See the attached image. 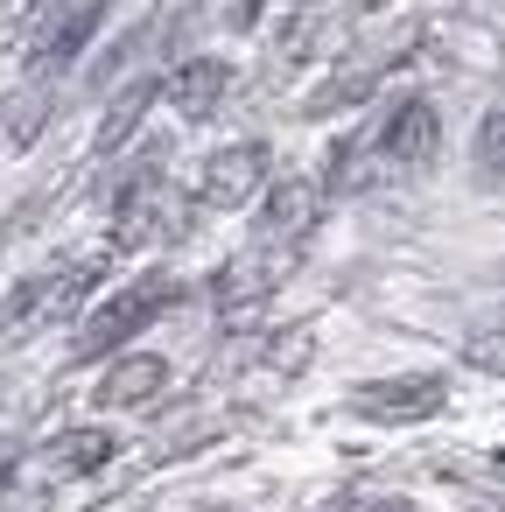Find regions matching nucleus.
I'll return each mask as SVG.
<instances>
[{"mask_svg":"<svg viewBox=\"0 0 505 512\" xmlns=\"http://www.w3.org/2000/svg\"><path fill=\"white\" fill-rule=\"evenodd\" d=\"M50 470L57 477H99L113 456H120V435L113 428H64V435H50Z\"/></svg>","mask_w":505,"mask_h":512,"instance_id":"1a4fd4ad","label":"nucleus"},{"mask_svg":"<svg viewBox=\"0 0 505 512\" xmlns=\"http://www.w3.org/2000/svg\"><path fill=\"white\" fill-rule=\"evenodd\" d=\"M197 512H225V505H197Z\"/></svg>","mask_w":505,"mask_h":512,"instance_id":"dca6fc26","label":"nucleus"},{"mask_svg":"<svg viewBox=\"0 0 505 512\" xmlns=\"http://www.w3.org/2000/svg\"><path fill=\"white\" fill-rule=\"evenodd\" d=\"M253 204H260V225H253L260 239H302V232L316 225V190H309L302 176H288V183H267Z\"/></svg>","mask_w":505,"mask_h":512,"instance_id":"6e6552de","label":"nucleus"},{"mask_svg":"<svg viewBox=\"0 0 505 512\" xmlns=\"http://www.w3.org/2000/svg\"><path fill=\"white\" fill-rule=\"evenodd\" d=\"M155 78H127V92L106 106V120H99V134H92V148L99 155H113V148H127L134 134H141V120H148V106H155Z\"/></svg>","mask_w":505,"mask_h":512,"instance_id":"9d476101","label":"nucleus"},{"mask_svg":"<svg viewBox=\"0 0 505 512\" xmlns=\"http://www.w3.org/2000/svg\"><path fill=\"white\" fill-rule=\"evenodd\" d=\"M337 512H344V505H337ZM351 512H407V505H393V498H386V505H351Z\"/></svg>","mask_w":505,"mask_h":512,"instance_id":"2eb2a0df","label":"nucleus"},{"mask_svg":"<svg viewBox=\"0 0 505 512\" xmlns=\"http://www.w3.org/2000/svg\"><path fill=\"white\" fill-rule=\"evenodd\" d=\"M267 169H274L267 141H232V148H211V155H204V169H197V197H204L211 211H246V204L267 190Z\"/></svg>","mask_w":505,"mask_h":512,"instance_id":"20e7f679","label":"nucleus"},{"mask_svg":"<svg viewBox=\"0 0 505 512\" xmlns=\"http://www.w3.org/2000/svg\"><path fill=\"white\" fill-rule=\"evenodd\" d=\"M232 99V64L225 57H190L169 78V106L176 120H218V106Z\"/></svg>","mask_w":505,"mask_h":512,"instance_id":"0eeeda50","label":"nucleus"},{"mask_svg":"<svg viewBox=\"0 0 505 512\" xmlns=\"http://www.w3.org/2000/svg\"><path fill=\"white\" fill-rule=\"evenodd\" d=\"M435 148H442V113H435L428 99H400V106L379 120V134H372V155H379L386 169H400V176L428 169Z\"/></svg>","mask_w":505,"mask_h":512,"instance_id":"39448f33","label":"nucleus"},{"mask_svg":"<svg viewBox=\"0 0 505 512\" xmlns=\"http://www.w3.org/2000/svg\"><path fill=\"white\" fill-rule=\"evenodd\" d=\"M470 169H477V183H484V190H505V106H498V113H484L477 141H470Z\"/></svg>","mask_w":505,"mask_h":512,"instance_id":"9b49d317","label":"nucleus"},{"mask_svg":"<svg viewBox=\"0 0 505 512\" xmlns=\"http://www.w3.org/2000/svg\"><path fill=\"white\" fill-rule=\"evenodd\" d=\"M43 120H50V92H29V99L8 113V141H15V148H29V141L43 134Z\"/></svg>","mask_w":505,"mask_h":512,"instance_id":"f8f14e48","label":"nucleus"},{"mask_svg":"<svg viewBox=\"0 0 505 512\" xmlns=\"http://www.w3.org/2000/svg\"><path fill=\"white\" fill-rule=\"evenodd\" d=\"M470 365L505 372V323H491V330H477V337H470Z\"/></svg>","mask_w":505,"mask_h":512,"instance_id":"ddd939ff","label":"nucleus"},{"mask_svg":"<svg viewBox=\"0 0 505 512\" xmlns=\"http://www.w3.org/2000/svg\"><path fill=\"white\" fill-rule=\"evenodd\" d=\"M169 393V358L162 351H113V365L99 372V407H148Z\"/></svg>","mask_w":505,"mask_h":512,"instance_id":"423d86ee","label":"nucleus"},{"mask_svg":"<svg viewBox=\"0 0 505 512\" xmlns=\"http://www.w3.org/2000/svg\"><path fill=\"white\" fill-rule=\"evenodd\" d=\"M15 470H22V449L0 435V498H8V484H15Z\"/></svg>","mask_w":505,"mask_h":512,"instance_id":"4468645a","label":"nucleus"},{"mask_svg":"<svg viewBox=\"0 0 505 512\" xmlns=\"http://www.w3.org/2000/svg\"><path fill=\"white\" fill-rule=\"evenodd\" d=\"M183 302V281L176 274H141V281H127L120 295H106L92 316H85V330H78V358L92 365V358H113V351H127L148 323H162L169 309Z\"/></svg>","mask_w":505,"mask_h":512,"instance_id":"f257e3e1","label":"nucleus"},{"mask_svg":"<svg viewBox=\"0 0 505 512\" xmlns=\"http://www.w3.org/2000/svg\"><path fill=\"white\" fill-rule=\"evenodd\" d=\"M106 15H113V0H57V8L43 15V29H36V43H29V78L71 71L92 50V36L106 29Z\"/></svg>","mask_w":505,"mask_h":512,"instance_id":"7ed1b4c3","label":"nucleus"},{"mask_svg":"<svg viewBox=\"0 0 505 512\" xmlns=\"http://www.w3.org/2000/svg\"><path fill=\"white\" fill-rule=\"evenodd\" d=\"M442 407H449L442 372H393V379H365L351 393V414L372 428H414V421H435Z\"/></svg>","mask_w":505,"mask_h":512,"instance_id":"f03ea898","label":"nucleus"}]
</instances>
